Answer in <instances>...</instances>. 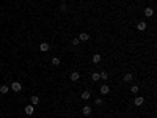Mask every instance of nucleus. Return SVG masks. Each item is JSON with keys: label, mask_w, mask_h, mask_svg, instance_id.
I'll return each instance as SVG.
<instances>
[{"label": "nucleus", "mask_w": 157, "mask_h": 118, "mask_svg": "<svg viewBox=\"0 0 157 118\" xmlns=\"http://www.w3.org/2000/svg\"><path fill=\"white\" fill-rule=\"evenodd\" d=\"M80 98H82L83 101H88L90 98H91V91H90V90H85V91L82 93V96H80Z\"/></svg>", "instance_id": "4"}, {"label": "nucleus", "mask_w": 157, "mask_h": 118, "mask_svg": "<svg viewBox=\"0 0 157 118\" xmlns=\"http://www.w3.org/2000/svg\"><path fill=\"white\" fill-rule=\"evenodd\" d=\"M99 79H101V76H99V73H93V74H91V80H93V82H98Z\"/></svg>", "instance_id": "14"}, {"label": "nucleus", "mask_w": 157, "mask_h": 118, "mask_svg": "<svg viewBox=\"0 0 157 118\" xmlns=\"http://www.w3.org/2000/svg\"><path fill=\"white\" fill-rule=\"evenodd\" d=\"M131 91L132 93H138V87H137V85H132L131 87Z\"/></svg>", "instance_id": "21"}, {"label": "nucleus", "mask_w": 157, "mask_h": 118, "mask_svg": "<svg viewBox=\"0 0 157 118\" xmlns=\"http://www.w3.org/2000/svg\"><path fill=\"white\" fill-rule=\"evenodd\" d=\"M137 28H138L140 32H141V30H145L146 28V22H138V24H137Z\"/></svg>", "instance_id": "16"}, {"label": "nucleus", "mask_w": 157, "mask_h": 118, "mask_svg": "<svg viewBox=\"0 0 157 118\" xmlns=\"http://www.w3.org/2000/svg\"><path fill=\"white\" fill-rule=\"evenodd\" d=\"M152 14H154V9H152L151 6H148V8L145 9V16H146V18H151Z\"/></svg>", "instance_id": "10"}, {"label": "nucleus", "mask_w": 157, "mask_h": 118, "mask_svg": "<svg viewBox=\"0 0 157 118\" xmlns=\"http://www.w3.org/2000/svg\"><path fill=\"white\" fill-rule=\"evenodd\" d=\"M99 62H101V55H99V54H94V55H93V63L98 65Z\"/></svg>", "instance_id": "15"}, {"label": "nucleus", "mask_w": 157, "mask_h": 118, "mask_svg": "<svg viewBox=\"0 0 157 118\" xmlns=\"http://www.w3.org/2000/svg\"><path fill=\"white\" fill-rule=\"evenodd\" d=\"M11 90L13 91H21L22 90V83L21 82H13L11 83Z\"/></svg>", "instance_id": "1"}, {"label": "nucleus", "mask_w": 157, "mask_h": 118, "mask_svg": "<svg viewBox=\"0 0 157 118\" xmlns=\"http://www.w3.org/2000/svg\"><path fill=\"white\" fill-rule=\"evenodd\" d=\"M99 76H101V79H104V80H107V79H108V73H105V71L99 73Z\"/></svg>", "instance_id": "17"}, {"label": "nucleus", "mask_w": 157, "mask_h": 118, "mask_svg": "<svg viewBox=\"0 0 157 118\" xmlns=\"http://www.w3.org/2000/svg\"><path fill=\"white\" fill-rule=\"evenodd\" d=\"M88 39H90V35H88V33L83 32V33H80V35H79V41H88Z\"/></svg>", "instance_id": "7"}, {"label": "nucleus", "mask_w": 157, "mask_h": 118, "mask_svg": "<svg viewBox=\"0 0 157 118\" xmlns=\"http://www.w3.org/2000/svg\"><path fill=\"white\" fill-rule=\"evenodd\" d=\"M94 104L96 106H102V104H104V101L101 99V98H96V101H94Z\"/></svg>", "instance_id": "19"}, {"label": "nucleus", "mask_w": 157, "mask_h": 118, "mask_svg": "<svg viewBox=\"0 0 157 118\" xmlns=\"http://www.w3.org/2000/svg\"><path fill=\"white\" fill-rule=\"evenodd\" d=\"M82 113H83V115H85V117L91 115V107H90V106H85V107H83V109H82Z\"/></svg>", "instance_id": "8"}, {"label": "nucleus", "mask_w": 157, "mask_h": 118, "mask_svg": "<svg viewBox=\"0 0 157 118\" xmlns=\"http://www.w3.org/2000/svg\"><path fill=\"white\" fill-rule=\"evenodd\" d=\"M52 65H55V66L60 65V58H58V57H53V58H52Z\"/></svg>", "instance_id": "18"}, {"label": "nucleus", "mask_w": 157, "mask_h": 118, "mask_svg": "<svg viewBox=\"0 0 157 118\" xmlns=\"http://www.w3.org/2000/svg\"><path fill=\"white\" fill-rule=\"evenodd\" d=\"M69 77H71V80H72V82H75V80H79V79H80V73L74 71V73H71V76H69Z\"/></svg>", "instance_id": "6"}, {"label": "nucleus", "mask_w": 157, "mask_h": 118, "mask_svg": "<svg viewBox=\"0 0 157 118\" xmlns=\"http://www.w3.org/2000/svg\"><path fill=\"white\" fill-rule=\"evenodd\" d=\"M8 91H9V87L8 85H0V93H2V94H5Z\"/></svg>", "instance_id": "13"}, {"label": "nucleus", "mask_w": 157, "mask_h": 118, "mask_svg": "<svg viewBox=\"0 0 157 118\" xmlns=\"http://www.w3.org/2000/svg\"><path fill=\"white\" fill-rule=\"evenodd\" d=\"M79 38H72V46H79Z\"/></svg>", "instance_id": "22"}, {"label": "nucleus", "mask_w": 157, "mask_h": 118, "mask_svg": "<svg viewBox=\"0 0 157 118\" xmlns=\"http://www.w3.org/2000/svg\"><path fill=\"white\" fill-rule=\"evenodd\" d=\"M60 11H61V13H65V11H66V3H65V2H63L61 5H60Z\"/></svg>", "instance_id": "20"}, {"label": "nucleus", "mask_w": 157, "mask_h": 118, "mask_svg": "<svg viewBox=\"0 0 157 118\" xmlns=\"http://www.w3.org/2000/svg\"><path fill=\"white\" fill-rule=\"evenodd\" d=\"M143 102H145V98H141V96H137L135 99H133V104H135V106H141Z\"/></svg>", "instance_id": "5"}, {"label": "nucleus", "mask_w": 157, "mask_h": 118, "mask_svg": "<svg viewBox=\"0 0 157 118\" xmlns=\"http://www.w3.org/2000/svg\"><path fill=\"white\" fill-rule=\"evenodd\" d=\"M61 2H65V0H61Z\"/></svg>", "instance_id": "23"}, {"label": "nucleus", "mask_w": 157, "mask_h": 118, "mask_svg": "<svg viewBox=\"0 0 157 118\" xmlns=\"http://www.w3.org/2000/svg\"><path fill=\"white\" fill-rule=\"evenodd\" d=\"M49 49H50V46H49L47 43H41V46H39V50H41V52H47Z\"/></svg>", "instance_id": "9"}, {"label": "nucleus", "mask_w": 157, "mask_h": 118, "mask_svg": "<svg viewBox=\"0 0 157 118\" xmlns=\"http://www.w3.org/2000/svg\"><path fill=\"white\" fill-rule=\"evenodd\" d=\"M132 79H133V74H132V73H126V74H124V77H123V80H124L126 83H131V82H132Z\"/></svg>", "instance_id": "2"}, {"label": "nucleus", "mask_w": 157, "mask_h": 118, "mask_svg": "<svg viewBox=\"0 0 157 118\" xmlns=\"http://www.w3.org/2000/svg\"><path fill=\"white\" fill-rule=\"evenodd\" d=\"M30 104H32V106H38L39 104V98L38 96H32L30 98Z\"/></svg>", "instance_id": "11"}, {"label": "nucleus", "mask_w": 157, "mask_h": 118, "mask_svg": "<svg viewBox=\"0 0 157 118\" xmlns=\"http://www.w3.org/2000/svg\"><path fill=\"white\" fill-rule=\"evenodd\" d=\"M25 113L27 115H33V112H35V106H32V104H28V106H25Z\"/></svg>", "instance_id": "3"}, {"label": "nucleus", "mask_w": 157, "mask_h": 118, "mask_svg": "<svg viewBox=\"0 0 157 118\" xmlns=\"http://www.w3.org/2000/svg\"><path fill=\"white\" fill-rule=\"evenodd\" d=\"M110 93V87L108 85H102L101 87V94H108Z\"/></svg>", "instance_id": "12"}]
</instances>
